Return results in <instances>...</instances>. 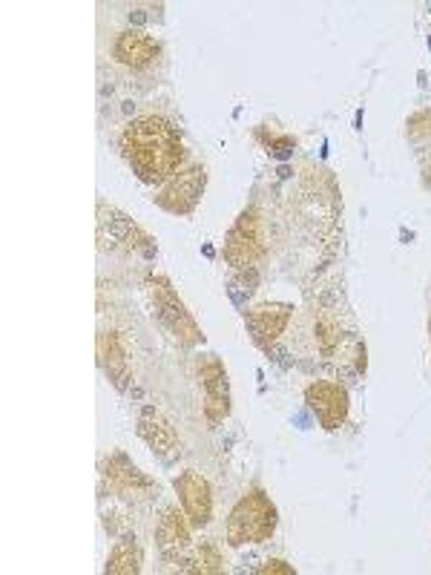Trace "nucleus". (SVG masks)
Listing matches in <instances>:
<instances>
[{"instance_id": "nucleus-1", "label": "nucleus", "mask_w": 431, "mask_h": 575, "mask_svg": "<svg viewBox=\"0 0 431 575\" xmlns=\"http://www.w3.org/2000/svg\"><path fill=\"white\" fill-rule=\"evenodd\" d=\"M121 156L144 184H165L179 173L184 161V142L176 124L161 116H144L124 127L121 133Z\"/></svg>"}, {"instance_id": "nucleus-2", "label": "nucleus", "mask_w": 431, "mask_h": 575, "mask_svg": "<svg viewBox=\"0 0 431 575\" xmlns=\"http://www.w3.org/2000/svg\"><path fill=\"white\" fill-rule=\"evenodd\" d=\"M276 506L274 501L262 492V489H251L244 492L228 515V544L244 547V544H265L276 532Z\"/></svg>"}, {"instance_id": "nucleus-3", "label": "nucleus", "mask_w": 431, "mask_h": 575, "mask_svg": "<svg viewBox=\"0 0 431 575\" xmlns=\"http://www.w3.org/2000/svg\"><path fill=\"white\" fill-rule=\"evenodd\" d=\"M147 294L153 306H156V316L161 320L167 332L172 334V339L181 348H193L204 339V334L199 332L196 320L190 316V311L184 308V302L179 300V294L172 291V285L167 283L165 276H147Z\"/></svg>"}, {"instance_id": "nucleus-4", "label": "nucleus", "mask_w": 431, "mask_h": 575, "mask_svg": "<svg viewBox=\"0 0 431 575\" xmlns=\"http://www.w3.org/2000/svg\"><path fill=\"white\" fill-rule=\"evenodd\" d=\"M265 228L256 211H242L225 239V260L236 271H253L256 262L265 256Z\"/></svg>"}, {"instance_id": "nucleus-5", "label": "nucleus", "mask_w": 431, "mask_h": 575, "mask_svg": "<svg viewBox=\"0 0 431 575\" xmlns=\"http://www.w3.org/2000/svg\"><path fill=\"white\" fill-rule=\"evenodd\" d=\"M204 184H207V170L202 165L184 167L172 176L170 182L161 184V190L156 193V205L165 207L172 216H188L202 202Z\"/></svg>"}, {"instance_id": "nucleus-6", "label": "nucleus", "mask_w": 431, "mask_h": 575, "mask_svg": "<svg viewBox=\"0 0 431 575\" xmlns=\"http://www.w3.org/2000/svg\"><path fill=\"white\" fill-rule=\"evenodd\" d=\"M98 239H101V244H107V239H110V248L112 251H127V253H144L147 260H153L156 256V244H153V239L144 233L139 225H135L130 216H124L121 211H112L107 213V207H101V219H98Z\"/></svg>"}, {"instance_id": "nucleus-7", "label": "nucleus", "mask_w": 431, "mask_h": 575, "mask_svg": "<svg viewBox=\"0 0 431 575\" xmlns=\"http://www.w3.org/2000/svg\"><path fill=\"white\" fill-rule=\"evenodd\" d=\"M104 481H107V487H110L118 498L133 501V504H147L158 492L156 483L149 481L147 475H144L130 457L121 455V452L112 455L110 460L104 464Z\"/></svg>"}, {"instance_id": "nucleus-8", "label": "nucleus", "mask_w": 431, "mask_h": 575, "mask_svg": "<svg viewBox=\"0 0 431 575\" xmlns=\"http://www.w3.org/2000/svg\"><path fill=\"white\" fill-rule=\"evenodd\" d=\"M196 374L204 388V418L211 426H219L230 415V383L228 371L216 355H204L196 363Z\"/></svg>"}, {"instance_id": "nucleus-9", "label": "nucleus", "mask_w": 431, "mask_h": 575, "mask_svg": "<svg viewBox=\"0 0 431 575\" xmlns=\"http://www.w3.org/2000/svg\"><path fill=\"white\" fill-rule=\"evenodd\" d=\"M308 409L314 411L320 426L325 432H334L348 418V392L339 383H328V380H316L306 388Z\"/></svg>"}, {"instance_id": "nucleus-10", "label": "nucleus", "mask_w": 431, "mask_h": 575, "mask_svg": "<svg viewBox=\"0 0 431 575\" xmlns=\"http://www.w3.org/2000/svg\"><path fill=\"white\" fill-rule=\"evenodd\" d=\"M176 492H179L181 510L188 515V520L193 527H207L213 518V492L211 483L204 481L202 475L188 469V472H181L176 478Z\"/></svg>"}, {"instance_id": "nucleus-11", "label": "nucleus", "mask_w": 431, "mask_h": 575, "mask_svg": "<svg viewBox=\"0 0 431 575\" xmlns=\"http://www.w3.org/2000/svg\"><path fill=\"white\" fill-rule=\"evenodd\" d=\"M290 316H294V306H288V302H265V306L248 311L244 320H248V332H251L253 343L271 348L285 334Z\"/></svg>"}, {"instance_id": "nucleus-12", "label": "nucleus", "mask_w": 431, "mask_h": 575, "mask_svg": "<svg viewBox=\"0 0 431 575\" xmlns=\"http://www.w3.org/2000/svg\"><path fill=\"white\" fill-rule=\"evenodd\" d=\"M190 524L188 515L179 513L176 506H167L156 527V544L167 561H181L190 550Z\"/></svg>"}, {"instance_id": "nucleus-13", "label": "nucleus", "mask_w": 431, "mask_h": 575, "mask_svg": "<svg viewBox=\"0 0 431 575\" xmlns=\"http://www.w3.org/2000/svg\"><path fill=\"white\" fill-rule=\"evenodd\" d=\"M139 434H142V441L153 450V455L161 457L165 464H172V460L179 457V438L172 432V426L167 423L153 406H147V409L142 411V418H139Z\"/></svg>"}, {"instance_id": "nucleus-14", "label": "nucleus", "mask_w": 431, "mask_h": 575, "mask_svg": "<svg viewBox=\"0 0 431 575\" xmlns=\"http://www.w3.org/2000/svg\"><path fill=\"white\" fill-rule=\"evenodd\" d=\"M112 56L124 63V67H130V70H144V67H149V63L161 56V44L153 35H147V32L130 29L118 35L116 44H112Z\"/></svg>"}, {"instance_id": "nucleus-15", "label": "nucleus", "mask_w": 431, "mask_h": 575, "mask_svg": "<svg viewBox=\"0 0 431 575\" xmlns=\"http://www.w3.org/2000/svg\"><path fill=\"white\" fill-rule=\"evenodd\" d=\"M98 363H101L104 374L110 378V383L118 388V392H124V388L130 386L133 371H130V360H127L118 334L112 332L98 334Z\"/></svg>"}, {"instance_id": "nucleus-16", "label": "nucleus", "mask_w": 431, "mask_h": 575, "mask_svg": "<svg viewBox=\"0 0 431 575\" xmlns=\"http://www.w3.org/2000/svg\"><path fill=\"white\" fill-rule=\"evenodd\" d=\"M142 564H144V552L142 547H139V541H135L133 532H130V536L118 538L104 570L110 575H139L142 573Z\"/></svg>"}, {"instance_id": "nucleus-17", "label": "nucleus", "mask_w": 431, "mask_h": 575, "mask_svg": "<svg viewBox=\"0 0 431 575\" xmlns=\"http://www.w3.org/2000/svg\"><path fill=\"white\" fill-rule=\"evenodd\" d=\"M406 133H408V139L417 144V147H426V144H431V110L415 112V116L408 119Z\"/></svg>"}, {"instance_id": "nucleus-18", "label": "nucleus", "mask_w": 431, "mask_h": 575, "mask_svg": "<svg viewBox=\"0 0 431 575\" xmlns=\"http://www.w3.org/2000/svg\"><path fill=\"white\" fill-rule=\"evenodd\" d=\"M193 573H219L222 570V552L216 544H202L193 559Z\"/></svg>"}, {"instance_id": "nucleus-19", "label": "nucleus", "mask_w": 431, "mask_h": 575, "mask_svg": "<svg viewBox=\"0 0 431 575\" xmlns=\"http://www.w3.org/2000/svg\"><path fill=\"white\" fill-rule=\"evenodd\" d=\"M267 147H271V153H274V156L285 158V156H290V153H294L297 142H294L290 135H271V139H267Z\"/></svg>"}, {"instance_id": "nucleus-20", "label": "nucleus", "mask_w": 431, "mask_h": 575, "mask_svg": "<svg viewBox=\"0 0 431 575\" xmlns=\"http://www.w3.org/2000/svg\"><path fill=\"white\" fill-rule=\"evenodd\" d=\"M259 573H262V575H271V573L290 575V573H294V567H288V564H285V561H279V559H271V561H265L262 567H259Z\"/></svg>"}, {"instance_id": "nucleus-21", "label": "nucleus", "mask_w": 431, "mask_h": 575, "mask_svg": "<svg viewBox=\"0 0 431 575\" xmlns=\"http://www.w3.org/2000/svg\"><path fill=\"white\" fill-rule=\"evenodd\" d=\"M417 156H420V165H423V182L426 188H431V144H426V147H417Z\"/></svg>"}, {"instance_id": "nucleus-22", "label": "nucleus", "mask_w": 431, "mask_h": 575, "mask_svg": "<svg viewBox=\"0 0 431 575\" xmlns=\"http://www.w3.org/2000/svg\"><path fill=\"white\" fill-rule=\"evenodd\" d=\"M429 337H431V320H429Z\"/></svg>"}]
</instances>
